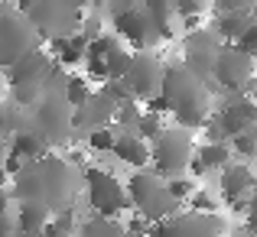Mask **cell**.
I'll return each instance as SVG.
<instances>
[{
    "mask_svg": "<svg viewBox=\"0 0 257 237\" xmlns=\"http://www.w3.org/2000/svg\"><path fill=\"white\" fill-rule=\"evenodd\" d=\"M124 237H127V234H124Z\"/></svg>",
    "mask_w": 257,
    "mask_h": 237,
    "instance_id": "cell-39",
    "label": "cell"
},
{
    "mask_svg": "<svg viewBox=\"0 0 257 237\" xmlns=\"http://www.w3.org/2000/svg\"><path fill=\"white\" fill-rule=\"evenodd\" d=\"M120 46H124V43H120L117 36H111V33H104V36H98L94 43H88V52H85L88 78H98L101 85H104V78H107V59H111Z\"/></svg>",
    "mask_w": 257,
    "mask_h": 237,
    "instance_id": "cell-18",
    "label": "cell"
},
{
    "mask_svg": "<svg viewBox=\"0 0 257 237\" xmlns=\"http://www.w3.org/2000/svg\"><path fill=\"white\" fill-rule=\"evenodd\" d=\"M52 46V59H56L59 69H75V65L85 62V52H88V39L82 33H75V36H65V39H56Z\"/></svg>",
    "mask_w": 257,
    "mask_h": 237,
    "instance_id": "cell-20",
    "label": "cell"
},
{
    "mask_svg": "<svg viewBox=\"0 0 257 237\" xmlns=\"http://www.w3.org/2000/svg\"><path fill=\"white\" fill-rule=\"evenodd\" d=\"M144 7H147V17H150L153 30L160 33V39H173L176 36L173 26H179V20L173 13V4H166V0H147Z\"/></svg>",
    "mask_w": 257,
    "mask_h": 237,
    "instance_id": "cell-22",
    "label": "cell"
},
{
    "mask_svg": "<svg viewBox=\"0 0 257 237\" xmlns=\"http://www.w3.org/2000/svg\"><path fill=\"white\" fill-rule=\"evenodd\" d=\"M170 4H173L176 20H202V13H205L202 0H170Z\"/></svg>",
    "mask_w": 257,
    "mask_h": 237,
    "instance_id": "cell-30",
    "label": "cell"
},
{
    "mask_svg": "<svg viewBox=\"0 0 257 237\" xmlns=\"http://www.w3.org/2000/svg\"><path fill=\"white\" fill-rule=\"evenodd\" d=\"M49 56L43 49L30 52L26 59H20L13 69H7V81H10L13 94L20 104H39L43 101V85H46V72H49Z\"/></svg>",
    "mask_w": 257,
    "mask_h": 237,
    "instance_id": "cell-7",
    "label": "cell"
},
{
    "mask_svg": "<svg viewBox=\"0 0 257 237\" xmlns=\"http://www.w3.org/2000/svg\"><path fill=\"white\" fill-rule=\"evenodd\" d=\"M111 23H114V36H117L120 43H131L137 52H150V46L163 43L160 33L153 30L144 4H134V0L114 4L111 7Z\"/></svg>",
    "mask_w": 257,
    "mask_h": 237,
    "instance_id": "cell-6",
    "label": "cell"
},
{
    "mask_svg": "<svg viewBox=\"0 0 257 237\" xmlns=\"http://www.w3.org/2000/svg\"><path fill=\"white\" fill-rule=\"evenodd\" d=\"M114 143H117V130H114V127H101V130L88 133V146H91L94 153H111Z\"/></svg>",
    "mask_w": 257,
    "mask_h": 237,
    "instance_id": "cell-29",
    "label": "cell"
},
{
    "mask_svg": "<svg viewBox=\"0 0 257 237\" xmlns=\"http://www.w3.org/2000/svg\"><path fill=\"white\" fill-rule=\"evenodd\" d=\"M163 188H166V195H170L176 205H179V201L192 198L195 182H192V179H186V175H176V179H163Z\"/></svg>",
    "mask_w": 257,
    "mask_h": 237,
    "instance_id": "cell-27",
    "label": "cell"
},
{
    "mask_svg": "<svg viewBox=\"0 0 257 237\" xmlns=\"http://www.w3.org/2000/svg\"><path fill=\"white\" fill-rule=\"evenodd\" d=\"M43 237H75V234H69V231H62V227H56L49 221V224H46V231H43Z\"/></svg>",
    "mask_w": 257,
    "mask_h": 237,
    "instance_id": "cell-35",
    "label": "cell"
},
{
    "mask_svg": "<svg viewBox=\"0 0 257 237\" xmlns=\"http://www.w3.org/2000/svg\"><path fill=\"white\" fill-rule=\"evenodd\" d=\"M160 94L170 101L173 111L176 107H192V104H212L205 85H202V78H195L186 65H166Z\"/></svg>",
    "mask_w": 257,
    "mask_h": 237,
    "instance_id": "cell-9",
    "label": "cell"
},
{
    "mask_svg": "<svg viewBox=\"0 0 257 237\" xmlns=\"http://www.w3.org/2000/svg\"><path fill=\"white\" fill-rule=\"evenodd\" d=\"M114 111H117V104H114L107 94H91V98L85 101V107H78L75 114H72V130H101V127H111L114 124Z\"/></svg>",
    "mask_w": 257,
    "mask_h": 237,
    "instance_id": "cell-15",
    "label": "cell"
},
{
    "mask_svg": "<svg viewBox=\"0 0 257 237\" xmlns=\"http://www.w3.org/2000/svg\"><path fill=\"white\" fill-rule=\"evenodd\" d=\"M192 140H189L186 130H176V127H166L160 133V140H153L150 146V166L157 179H176L189 169V159H192Z\"/></svg>",
    "mask_w": 257,
    "mask_h": 237,
    "instance_id": "cell-5",
    "label": "cell"
},
{
    "mask_svg": "<svg viewBox=\"0 0 257 237\" xmlns=\"http://www.w3.org/2000/svg\"><path fill=\"white\" fill-rule=\"evenodd\" d=\"M39 49V36L30 26V20L13 7H0V65L13 69L20 59Z\"/></svg>",
    "mask_w": 257,
    "mask_h": 237,
    "instance_id": "cell-3",
    "label": "cell"
},
{
    "mask_svg": "<svg viewBox=\"0 0 257 237\" xmlns=\"http://www.w3.org/2000/svg\"><path fill=\"white\" fill-rule=\"evenodd\" d=\"M163 65H160L157 56H150V52H134V62L131 69H127L124 75V85L127 91H131L134 101H150L160 94V88H163Z\"/></svg>",
    "mask_w": 257,
    "mask_h": 237,
    "instance_id": "cell-10",
    "label": "cell"
},
{
    "mask_svg": "<svg viewBox=\"0 0 257 237\" xmlns=\"http://www.w3.org/2000/svg\"><path fill=\"white\" fill-rule=\"evenodd\" d=\"M182 49H186V69L195 78H212V65L221 52V43L212 30H195L186 33L182 39Z\"/></svg>",
    "mask_w": 257,
    "mask_h": 237,
    "instance_id": "cell-13",
    "label": "cell"
},
{
    "mask_svg": "<svg viewBox=\"0 0 257 237\" xmlns=\"http://www.w3.org/2000/svg\"><path fill=\"white\" fill-rule=\"evenodd\" d=\"M124 188H127V201H131V208L147 221V224H160V221L173 218L176 208H179L170 195H166L163 179H157L150 169L134 172L131 182H127Z\"/></svg>",
    "mask_w": 257,
    "mask_h": 237,
    "instance_id": "cell-2",
    "label": "cell"
},
{
    "mask_svg": "<svg viewBox=\"0 0 257 237\" xmlns=\"http://www.w3.org/2000/svg\"><path fill=\"white\" fill-rule=\"evenodd\" d=\"M33 130L39 133V140H43L46 146L59 143V140L72 130V107L65 104L62 94H46L36 104V127H33Z\"/></svg>",
    "mask_w": 257,
    "mask_h": 237,
    "instance_id": "cell-12",
    "label": "cell"
},
{
    "mask_svg": "<svg viewBox=\"0 0 257 237\" xmlns=\"http://www.w3.org/2000/svg\"><path fill=\"white\" fill-rule=\"evenodd\" d=\"M244 214H247V227H254V224H257V188L251 192V198H247Z\"/></svg>",
    "mask_w": 257,
    "mask_h": 237,
    "instance_id": "cell-34",
    "label": "cell"
},
{
    "mask_svg": "<svg viewBox=\"0 0 257 237\" xmlns=\"http://www.w3.org/2000/svg\"><path fill=\"white\" fill-rule=\"evenodd\" d=\"M244 94H247V98H251V104L257 107V78L251 81V88H247V91H244Z\"/></svg>",
    "mask_w": 257,
    "mask_h": 237,
    "instance_id": "cell-36",
    "label": "cell"
},
{
    "mask_svg": "<svg viewBox=\"0 0 257 237\" xmlns=\"http://www.w3.org/2000/svg\"><path fill=\"white\" fill-rule=\"evenodd\" d=\"M78 237H124V227L107 218H88L82 224V231H78Z\"/></svg>",
    "mask_w": 257,
    "mask_h": 237,
    "instance_id": "cell-25",
    "label": "cell"
},
{
    "mask_svg": "<svg viewBox=\"0 0 257 237\" xmlns=\"http://www.w3.org/2000/svg\"><path fill=\"white\" fill-rule=\"evenodd\" d=\"M91 88H88V81L85 78H78V75H69L65 78V88H62V98H65V104L72 107V114L78 111V107H85V101L91 98Z\"/></svg>",
    "mask_w": 257,
    "mask_h": 237,
    "instance_id": "cell-24",
    "label": "cell"
},
{
    "mask_svg": "<svg viewBox=\"0 0 257 237\" xmlns=\"http://www.w3.org/2000/svg\"><path fill=\"white\" fill-rule=\"evenodd\" d=\"M228 146H231V153H238V156H257V127L247 130V133H238Z\"/></svg>",
    "mask_w": 257,
    "mask_h": 237,
    "instance_id": "cell-31",
    "label": "cell"
},
{
    "mask_svg": "<svg viewBox=\"0 0 257 237\" xmlns=\"http://www.w3.org/2000/svg\"><path fill=\"white\" fill-rule=\"evenodd\" d=\"M7 179H10V175H7V172H4V166H0V192L7 188Z\"/></svg>",
    "mask_w": 257,
    "mask_h": 237,
    "instance_id": "cell-37",
    "label": "cell"
},
{
    "mask_svg": "<svg viewBox=\"0 0 257 237\" xmlns=\"http://www.w3.org/2000/svg\"><path fill=\"white\" fill-rule=\"evenodd\" d=\"M10 153L23 156L26 162H36V159H43V156H46V143L39 140V133L33 130V127H26V130H20L17 137H13Z\"/></svg>",
    "mask_w": 257,
    "mask_h": 237,
    "instance_id": "cell-23",
    "label": "cell"
},
{
    "mask_svg": "<svg viewBox=\"0 0 257 237\" xmlns=\"http://www.w3.org/2000/svg\"><path fill=\"white\" fill-rule=\"evenodd\" d=\"M0 91H4V78H0Z\"/></svg>",
    "mask_w": 257,
    "mask_h": 237,
    "instance_id": "cell-38",
    "label": "cell"
},
{
    "mask_svg": "<svg viewBox=\"0 0 257 237\" xmlns=\"http://www.w3.org/2000/svg\"><path fill=\"white\" fill-rule=\"evenodd\" d=\"M212 78L221 91L228 94H244L254 81V59L241 52L238 46H221L218 59L212 65Z\"/></svg>",
    "mask_w": 257,
    "mask_h": 237,
    "instance_id": "cell-8",
    "label": "cell"
},
{
    "mask_svg": "<svg viewBox=\"0 0 257 237\" xmlns=\"http://www.w3.org/2000/svg\"><path fill=\"white\" fill-rule=\"evenodd\" d=\"M254 13H257V4H241L238 10H231V13H215V23L208 26V30L218 36L221 46H234L241 39V33L247 30Z\"/></svg>",
    "mask_w": 257,
    "mask_h": 237,
    "instance_id": "cell-16",
    "label": "cell"
},
{
    "mask_svg": "<svg viewBox=\"0 0 257 237\" xmlns=\"http://www.w3.org/2000/svg\"><path fill=\"white\" fill-rule=\"evenodd\" d=\"M85 192L88 201L94 208V218H107L117 221L124 211H131V201H127V188L117 175H111L107 169H85Z\"/></svg>",
    "mask_w": 257,
    "mask_h": 237,
    "instance_id": "cell-4",
    "label": "cell"
},
{
    "mask_svg": "<svg viewBox=\"0 0 257 237\" xmlns=\"http://www.w3.org/2000/svg\"><path fill=\"white\" fill-rule=\"evenodd\" d=\"M218 188H221V198L238 214H244V205H247V198H251V192L257 188V179L244 162H231L228 169L218 172Z\"/></svg>",
    "mask_w": 257,
    "mask_h": 237,
    "instance_id": "cell-14",
    "label": "cell"
},
{
    "mask_svg": "<svg viewBox=\"0 0 257 237\" xmlns=\"http://www.w3.org/2000/svg\"><path fill=\"white\" fill-rule=\"evenodd\" d=\"M52 221V211L36 201H20L17 208V234H39Z\"/></svg>",
    "mask_w": 257,
    "mask_h": 237,
    "instance_id": "cell-21",
    "label": "cell"
},
{
    "mask_svg": "<svg viewBox=\"0 0 257 237\" xmlns=\"http://www.w3.org/2000/svg\"><path fill=\"white\" fill-rule=\"evenodd\" d=\"M225 234V221L218 214H173V218L160 221L150 227L147 237H221Z\"/></svg>",
    "mask_w": 257,
    "mask_h": 237,
    "instance_id": "cell-11",
    "label": "cell"
},
{
    "mask_svg": "<svg viewBox=\"0 0 257 237\" xmlns=\"http://www.w3.org/2000/svg\"><path fill=\"white\" fill-rule=\"evenodd\" d=\"M17 10L30 20L36 36L49 39V43L75 36L85 20V7H78V4H52V0H46V4H20Z\"/></svg>",
    "mask_w": 257,
    "mask_h": 237,
    "instance_id": "cell-1",
    "label": "cell"
},
{
    "mask_svg": "<svg viewBox=\"0 0 257 237\" xmlns=\"http://www.w3.org/2000/svg\"><path fill=\"white\" fill-rule=\"evenodd\" d=\"M231 166V146L228 143H199L192 150L189 169L192 175H205V172H221Z\"/></svg>",
    "mask_w": 257,
    "mask_h": 237,
    "instance_id": "cell-17",
    "label": "cell"
},
{
    "mask_svg": "<svg viewBox=\"0 0 257 237\" xmlns=\"http://www.w3.org/2000/svg\"><path fill=\"white\" fill-rule=\"evenodd\" d=\"M163 117H157V114H140L137 127H134V137H140L144 143H153V140H160V133H163Z\"/></svg>",
    "mask_w": 257,
    "mask_h": 237,
    "instance_id": "cell-26",
    "label": "cell"
},
{
    "mask_svg": "<svg viewBox=\"0 0 257 237\" xmlns=\"http://www.w3.org/2000/svg\"><path fill=\"white\" fill-rule=\"evenodd\" d=\"M189 208H192V214H215V198L208 192H199V188H195L192 192V198H189Z\"/></svg>",
    "mask_w": 257,
    "mask_h": 237,
    "instance_id": "cell-33",
    "label": "cell"
},
{
    "mask_svg": "<svg viewBox=\"0 0 257 237\" xmlns=\"http://www.w3.org/2000/svg\"><path fill=\"white\" fill-rule=\"evenodd\" d=\"M234 46H238L241 52H247V56H251V59L257 56V13L251 17V23H247V30L241 33V39H238V43H234Z\"/></svg>",
    "mask_w": 257,
    "mask_h": 237,
    "instance_id": "cell-32",
    "label": "cell"
},
{
    "mask_svg": "<svg viewBox=\"0 0 257 237\" xmlns=\"http://www.w3.org/2000/svg\"><path fill=\"white\" fill-rule=\"evenodd\" d=\"M111 153H114L120 162L134 166L137 172H144V169L150 166V146H147L140 137H134V133H117V143H114Z\"/></svg>",
    "mask_w": 257,
    "mask_h": 237,
    "instance_id": "cell-19",
    "label": "cell"
},
{
    "mask_svg": "<svg viewBox=\"0 0 257 237\" xmlns=\"http://www.w3.org/2000/svg\"><path fill=\"white\" fill-rule=\"evenodd\" d=\"M0 237H17V211L7 192H0Z\"/></svg>",
    "mask_w": 257,
    "mask_h": 237,
    "instance_id": "cell-28",
    "label": "cell"
}]
</instances>
